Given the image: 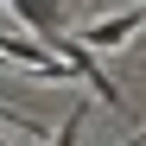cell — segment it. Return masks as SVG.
Listing matches in <instances>:
<instances>
[{
	"mask_svg": "<svg viewBox=\"0 0 146 146\" xmlns=\"http://www.w3.org/2000/svg\"><path fill=\"white\" fill-rule=\"evenodd\" d=\"M140 26H146V7H133V13H114V19H95V26L83 32V44H95V51H114V44H127Z\"/></svg>",
	"mask_w": 146,
	"mask_h": 146,
	"instance_id": "1",
	"label": "cell"
},
{
	"mask_svg": "<svg viewBox=\"0 0 146 146\" xmlns=\"http://www.w3.org/2000/svg\"><path fill=\"white\" fill-rule=\"evenodd\" d=\"M13 13L32 26V38H44V32L64 26V7H57V0H13Z\"/></svg>",
	"mask_w": 146,
	"mask_h": 146,
	"instance_id": "2",
	"label": "cell"
},
{
	"mask_svg": "<svg viewBox=\"0 0 146 146\" xmlns=\"http://www.w3.org/2000/svg\"><path fill=\"white\" fill-rule=\"evenodd\" d=\"M51 146H83V108H70L57 127H51Z\"/></svg>",
	"mask_w": 146,
	"mask_h": 146,
	"instance_id": "3",
	"label": "cell"
},
{
	"mask_svg": "<svg viewBox=\"0 0 146 146\" xmlns=\"http://www.w3.org/2000/svg\"><path fill=\"white\" fill-rule=\"evenodd\" d=\"M0 146H7V140H0Z\"/></svg>",
	"mask_w": 146,
	"mask_h": 146,
	"instance_id": "4",
	"label": "cell"
}]
</instances>
